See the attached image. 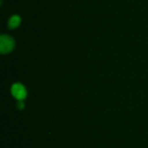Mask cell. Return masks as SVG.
Here are the masks:
<instances>
[{
    "label": "cell",
    "mask_w": 148,
    "mask_h": 148,
    "mask_svg": "<svg viewBox=\"0 0 148 148\" xmlns=\"http://www.w3.org/2000/svg\"><path fill=\"white\" fill-rule=\"evenodd\" d=\"M16 107H17V109H19V110L25 109V101H17Z\"/></svg>",
    "instance_id": "4"
},
{
    "label": "cell",
    "mask_w": 148,
    "mask_h": 148,
    "mask_svg": "<svg viewBox=\"0 0 148 148\" xmlns=\"http://www.w3.org/2000/svg\"><path fill=\"white\" fill-rule=\"evenodd\" d=\"M10 92L16 101H25L27 97V88H25V85L19 82H15L11 85Z\"/></svg>",
    "instance_id": "2"
},
{
    "label": "cell",
    "mask_w": 148,
    "mask_h": 148,
    "mask_svg": "<svg viewBox=\"0 0 148 148\" xmlns=\"http://www.w3.org/2000/svg\"><path fill=\"white\" fill-rule=\"evenodd\" d=\"M15 42L12 37L2 34L0 36V53L2 55L9 54L14 50Z\"/></svg>",
    "instance_id": "1"
},
{
    "label": "cell",
    "mask_w": 148,
    "mask_h": 148,
    "mask_svg": "<svg viewBox=\"0 0 148 148\" xmlns=\"http://www.w3.org/2000/svg\"><path fill=\"white\" fill-rule=\"evenodd\" d=\"M21 23V17L18 14H13L11 15L10 18L7 21V27L10 29H14L19 27Z\"/></svg>",
    "instance_id": "3"
}]
</instances>
